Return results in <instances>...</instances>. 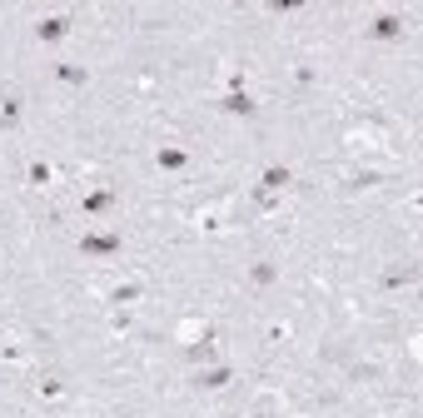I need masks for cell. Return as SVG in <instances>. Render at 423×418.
Masks as SVG:
<instances>
[{
	"instance_id": "cell-1",
	"label": "cell",
	"mask_w": 423,
	"mask_h": 418,
	"mask_svg": "<svg viewBox=\"0 0 423 418\" xmlns=\"http://www.w3.org/2000/svg\"><path fill=\"white\" fill-rule=\"evenodd\" d=\"M120 244H125L120 235H85V239H80L85 254H120Z\"/></svg>"
},
{
	"instance_id": "cell-2",
	"label": "cell",
	"mask_w": 423,
	"mask_h": 418,
	"mask_svg": "<svg viewBox=\"0 0 423 418\" xmlns=\"http://www.w3.org/2000/svg\"><path fill=\"white\" fill-rule=\"evenodd\" d=\"M35 35H40V40H65V35H70V16H45V21L35 26Z\"/></svg>"
},
{
	"instance_id": "cell-3",
	"label": "cell",
	"mask_w": 423,
	"mask_h": 418,
	"mask_svg": "<svg viewBox=\"0 0 423 418\" xmlns=\"http://www.w3.org/2000/svg\"><path fill=\"white\" fill-rule=\"evenodd\" d=\"M284 184H294V174H289L284 164H269V169H264V184H259V189H264V194H274V189H284Z\"/></svg>"
},
{
	"instance_id": "cell-4",
	"label": "cell",
	"mask_w": 423,
	"mask_h": 418,
	"mask_svg": "<svg viewBox=\"0 0 423 418\" xmlns=\"http://www.w3.org/2000/svg\"><path fill=\"white\" fill-rule=\"evenodd\" d=\"M373 35H378V40H398V35H403V21H398V16H378V21H373Z\"/></svg>"
},
{
	"instance_id": "cell-5",
	"label": "cell",
	"mask_w": 423,
	"mask_h": 418,
	"mask_svg": "<svg viewBox=\"0 0 423 418\" xmlns=\"http://www.w3.org/2000/svg\"><path fill=\"white\" fill-rule=\"evenodd\" d=\"M220 110H230V115H254V100H249L244 90H235V95L220 100Z\"/></svg>"
},
{
	"instance_id": "cell-6",
	"label": "cell",
	"mask_w": 423,
	"mask_h": 418,
	"mask_svg": "<svg viewBox=\"0 0 423 418\" xmlns=\"http://www.w3.org/2000/svg\"><path fill=\"white\" fill-rule=\"evenodd\" d=\"M230 378H235V368H209V373H199L194 383H199V388H225Z\"/></svg>"
},
{
	"instance_id": "cell-7",
	"label": "cell",
	"mask_w": 423,
	"mask_h": 418,
	"mask_svg": "<svg viewBox=\"0 0 423 418\" xmlns=\"http://www.w3.org/2000/svg\"><path fill=\"white\" fill-rule=\"evenodd\" d=\"M154 159H159V169H184V164H189V154H184V149H174V145H169V149H159Z\"/></svg>"
},
{
	"instance_id": "cell-8",
	"label": "cell",
	"mask_w": 423,
	"mask_h": 418,
	"mask_svg": "<svg viewBox=\"0 0 423 418\" xmlns=\"http://www.w3.org/2000/svg\"><path fill=\"white\" fill-rule=\"evenodd\" d=\"M110 204H115L110 189H90V194H85V209H90V215H100V209H110Z\"/></svg>"
},
{
	"instance_id": "cell-9",
	"label": "cell",
	"mask_w": 423,
	"mask_h": 418,
	"mask_svg": "<svg viewBox=\"0 0 423 418\" xmlns=\"http://www.w3.org/2000/svg\"><path fill=\"white\" fill-rule=\"evenodd\" d=\"M50 179H55V169H50L45 159H35V164H30V184H50Z\"/></svg>"
},
{
	"instance_id": "cell-10",
	"label": "cell",
	"mask_w": 423,
	"mask_h": 418,
	"mask_svg": "<svg viewBox=\"0 0 423 418\" xmlns=\"http://www.w3.org/2000/svg\"><path fill=\"white\" fill-rule=\"evenodd\" d=\"M55 75H60V80H65V85H85V70H80V65H60V70H55Z\"/></svg>"
},
{
	"instance_id": "cell-11",
	"label": "cell",
	"mask_w": 423,
	"mask_h": 418,
	"mask_svg": "<svg viewBox=\"0 0 423 418\" xmlns=\"http://www.w3.org/2000/svg\"><path fill=\"white\" fill-rule=\"evenodd\" d=\"M110 299H115V304H135V299H140V284H120Z\"/></svg>"
},
{
	"instance_id": "cell-12",
	"label": "cell",
	"mask_w": 423,
	"mask_h": 418,
	"mask_svg": "<svg viewBox=\"0 0 423 418\" xmlns=\"http://www.w3.org/2000/svg\"><path fill=\"white\" fill-rule=\"evenodd\" d=\"M249 279H254V284H274V264H254Z\"/></svg>"
},
{
	"instance_id": "cell-13",
	"label": "cell",
	"mask_w": 423,
	"mask_h": 418,
	"mask_svg": "<svg viewBox=\"0 0 423 418\" xmlns=\"http://www.w3.org/2000/svg\"><path fill=\"white\" fill-rule=\"evenodd\" d=\"M259 418H269V413H259Z\"/></svg>"
}]
</instances>
